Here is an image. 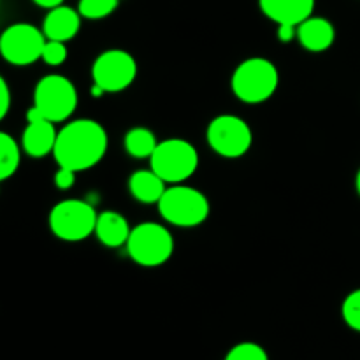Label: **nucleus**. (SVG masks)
<instances>
[{"label":"nucleus","mask_w":360,"mask_h":360,"mask_svg":"<svg viewBox=\"0 0 360 360\" xmlns=\"http://www.w3.org/2000/svg\"><path fill=\"white\" fill-rule=\"evenodd\" d=\"M262 13L276 25H301L315 9V0H259Z\"/></svg>","instance_id":"11"},{"label":"nucleus","mask_w":360,"mask_h":360,"mask_svg":"<svg viewBox=\"0 0 360 360\" xmlns=\"http://www.w3.org/2000/svg\"><path fill=\"white\" fill-rule=\"evenodd\" d=\"M120 0H79L77 11L86 20H102L116 11Z\"/></svg>","instance_id":"19"},{"label":"nucleus","mask_w":360,"mask_h":360,"mask_svg":"<svg viewBox=\"0 0 360 360\" xmlns=\"http://www.w3.org/2000/svg\"><path fill=\"white\" fill-rule=\"evenodd\" d=\"M151 171L157 172L165 183L178 185L188 179L199 167V153L185 139H167L158 143L150 157Z\"/></svg>","instance_id":"5"},{"label":"nucleus","mask_w":360,"mask_h":360,"mask_svg":"<svg viewBox=\"0 0 360 360\" xmlns=\"http://www.w3.org/2000/svg\"><path fill=\"white\" fill-rule=\"evenodd\" d=\"M41 58L44 60V63H48V65H51V67L62 65V63L67 60L65 42L49 41V39H46V44H44V48H42Z\"/></svg>","instance_id":"22"},{"label":"nucleus","mask_w":360,"mask_h":360,"mask_svg":"<svg viewBox=\"0 0 360 360\" xmlns=\"http://www.w3.org/2000/svg\"><path fill=\"white\" fill-rule=\"evenodd\" d=\"M34 4H37V6L41 7H46V9H53V7L56 6H62L63 0H32Z\"/></svg>","instance_id":"26"},{"label":"nucleus","mask_w":360,"mask_h":360,"mask_svg":"<svg viewBox=\"0 0 360 360\" xmlns=\"http://www.w3.org/2000/svg\"><path fill=\"white\" fill-rule=\"evenodd\" d=\"M276 35L281 42H290L294 41V37H297V27H294V25H278Z\"/></svg>","instance_id":"25"},{"label":"nucleus","mask_w":360,"mask_h":360,"mask_svg":"<svg viewBox=\"0 0 360 360\" xmlns=\"http://www.w3.org/2000/svg\"><path fill=\"white\" fill-rule=\"evenodd\" d=\"M125 150L134 158H150L153 155L155 148L158 146V141L150 129L144 127H134L125 134Z\"/></svg>","instance_id":"17"},{"label":"nucleus","mask_w":360,"mask_h":360,"mask_svg":"<svg viewBox=\"0 0 360 360\" xmlns=\"http://www.w3.org/2000/svg\"><path fill=\"white\" fill-rule=\"evenodd\" d=\"M21 151L13 136L0 130V181L9 179L18 171Z\"/></svg>","instance_id":"18"},{"label":"nucleus","mask_w":360,"mask_h":360,"mask_svg":"<svg viewBox=\"0 0 360 360\" xmlns=\"http://www.w3.org/2000/svg\"><path fill=\"white\" fill-rule=\"evenodd\" d=\"M129 190L134 199L139 202L158 204L165 192V181L151 169L150 171H136L129 179Z\"/></svg>","instance_id":"16"},{"label":"nucleus","mask_w":360,"mask_h":360,"mask_svg":"<svg viewBox=\"0 0 360 360\" xmlns=\"http://www.w3.org/2000/svg\"><path fill=\"white\" fill-rule=\"evenodd\" d=\"M130 259L143 267H158L167 262L174 252V239L167 227L144 221L132 229L127 241Z\"/></svg>","instance_id":"4"},{"label":"nucleus","mask_w":360,"mask_h":360,"mask_svg":"<svg viewBox=\"0 0 360 360\" xmlns=\"http://www.w3.org/2000/svg\"><path fill=\"white\" fill-rule=\"evenodd\" d=\"M56 136H58V132L55 130V123L53 122L41 120V122L28 123L27 129L23 130L21 146H23L25 153L30 155V157L42 158L46 155L53 153Z\"/></svg>","instance_id":"14"},{"label":"nucleus","mask_w":360,"mask_h":360,"mask_svg":"<svg viewBox=\"0 0 360 360\" xmlns=\"http://www.w3.org/2000/svg\"><path fill=\"white\" fill-rule=\"evenodd\" d=\"M34 108L39 109L48 122H65L77 108L76 86L69 77L48 74L35 84Z\"/></svg>","instance_id":"6"},{"label":"nucleus","mask_w":360,"mask_h":360,"mask_svg":"<svg viewBox=\"0 0 360 360\" xmlns=\"http://www.w3.org/2000/svg\"><path fill=\"white\" fill-rule=\"evenodd\" d=\"M130 232L132 229H130L127 218L116 211H104L97 217L95 236L108 248H120V246L127 245Z\"/></svg>","instance_id":"15"},{"label":"nucleus","mask_w":360,"mask_h":360,"mask_svg":"<svg viewBox=\"0 0 360 360\" xmlns=\"http://www.w3.org/2000/svg\"><path fill=\"white\" fill-rule=\"evenodd\" d=\"M341 313H343V320L347 322V326L350 327V329L360 333V288L359 290L352 292V294L345 299Z\"/></svg>","instance_id":"21"},{"label":"nucleus","mask_w":360,"mask_h":360,"mask_svg":"<svg viewBox=\"0 0 360 360\" xmlns=\"http://www.w3.org/2000/svg\"><path fill=\"white\" fill-rule=\"evenodd\" d=\"M55 185L56 188L60 190H69L72 188L74 183H76V171L72 169H67V167H58L55 174Z\"/></svg>","instance_id":"23"},{"label":"nucleus","mask_w":360,"mask_h":360,"mask_svg":"<svg viewBox=\"0 0 360 360\" xmlns=\"http://www.w3.org/2000/svg\"><path fill=\"white\" fill-rule=\"evenodd\" d=\"M355 185H357V192H359V195H360V169H359V172H357V181H355Z\"/></svg>","instance_id":"27"},{"label":"nucleus","mask_w":360,"mask_h":360,"mask_svg":"<svg viewBox=\"0 0 360 360\" xmlns=\"http://www.w3.org/2000/svg\"><path fill=\"white\" fill-rule=\"evenodd\" d=\"M297 39L302 48L313 53H322L334 44L336 30L333 23L326 18L309 16L308 20L297 25Z\"/></svg>","instance_id":"13"},{"label":"nucleus","mask_w":360,"mask_h":360,"mask_svg":"<svg viewBox=\"0 0 360 360\" xmlns=\"http://www.w3.org/2000/svg\"><path fill=\"white\" fill-rule=\"evenodd\" d=\"M46 44L44 32L30 23H13L0 34V56L11 65L37 62Z\"/></svg>","instance_id":"9"},{"label":"nucleus","mask_w":360,"mask_h":360,"mask_svg":"<svg viewBox=\"0 0 360 360\" xmlns=\"http://www.w3.org/2000/svg\"><path fill=\"white\" fill-rule=\"evenodd\" d=\"M158 211L165 221L176 227H197L210 217V200L197 188L185 185H172L165 188L158 200Z\"/></svg>","instance_id":"3"},{"label":"nucleus","mask_w":360,"mask_h":360,"mask_svg":"<svg viewBox=\"0 0 360 360\" xmlns=\"http://www.w3.org/2000/svg\"><path fill=\"white\" fill-rule=\"evenodd\" d=\"M280 84V74L271 60L253 56L234 70L231 79L232 91L246 104H260L271 98Z\"/></svg>","instance_id":"2"},{"label":"nucleus","mask_w":360,"mask_h":360,"mask_svg":"<svg viewBox=\"0 0 360 360\" xmlns=\"http://www.w3.org/2000/svg\"><path fill=\"white\" fill-rule=\"evenodd\" d=\"M225 360H269V355L257 343H239L227 354Z\"/></svg>","instance_id":"20"},{"label":"nucleus","mask_w":360,"mask_h":360,"mask_svg":"<svg viewBox=\"0 0 360 360\" xmlns=\"http://www.w3.org/2000/svg\"><path fill=\"white\" fill-rule=\"evenodd\" d=\"M206 137L211 150L225 158L243 157L248 153L253 143V134L248 123L234 115H221L211 120Z\"/></svg>","instance_id":"8"},{"label":"nucleus","mask_w":360,"mask_h":360,"mask_svg":"<svg viewBox=\"0 0 360 360\" xmlns=\"http://www.w3.org/2000/svg\"><path fill=\"white\" fill-rule=\"evenodd\" d=\"M137 76V62L129 51L108 49L95 58L91 65L94 84L101 86L105 94H116L134 83Z\"/></svg>","instance_id":"10"},{"label":"nucleus","mask_w":360,"mask_h":360,"mask_svg":"<svg viewBox=\"0 0 360 360\" xmlns=\"http://www.w3.org/2000/svg\"><path fill=\"white\" fill-rule=\"evenodd\" d=\"M81 27L79 11L67 6H56L49 9L42 21V32L49 41L67 42L76 37Z\"/></svg>","instance_id":"12"},{"label":"nucleus","mask_w":360,"mask_h":360,"mask_svg":"<svg viewBox=\"0 0 360 360\" xmlns=\"http://www.w3.org/2000/svg\"><path fill=\"white\" fill-rule=\"evenodd\" d=\"M97 217L94 206L84 200L67 199L49 211V229L62 241L77 243L95 234Z\"/></svg>","instance_id":"7"},{"label":"nucleus","mask_w":360,"mask_h":360,"mask_svg":"<svg viewBox=\"0 0 360 360\" xmlns=\"http://www.w3.org/2000/svg\"><path fill=\"white\" fill-rule=\"evenodd\" d=\"M108 150V134L95 120H74L56 136L53 155L58 167L81 172L91 169L104 158Z\"/></svg>","instance_id":"1"},{"label":"nucleus","mask_w":360,"mask_h":360,"mask_svg":"<svg viewBox=\"0 0 360 360\" xmlns=\"http://www.w3.org/2000/svg\"><path fill=\"white\" fill-rule=\"evenodd\" d=\"M11 108V90L7 81L4 79V76L0 74V122L7 116Z\"/></svg>","instance_id":"24"}]
</instances>
